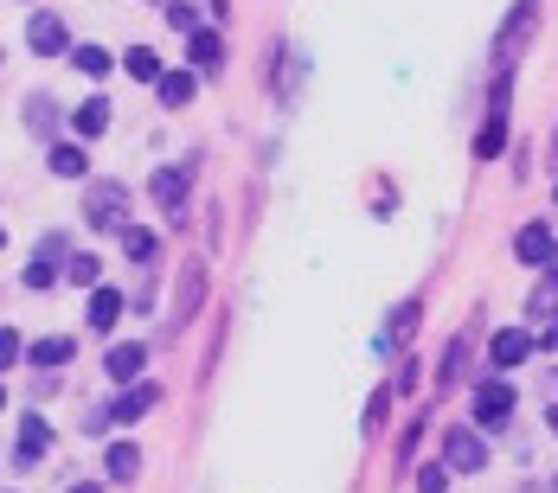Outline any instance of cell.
Here are the masks:
<instances>
[{"instance_id":"bcb514c9","label":"cell","mask_w":558,"mask_h":493,"mask_svg":"<svg viewBox=\"0 0 558 493\" xmlns=\"http://www.w3.org/2000/svg\"><path fill=\"white\" fill-rule=\"evenodd\" d=\"M553 161H558V128H553Z\"/></svg>"},{"instance_id":"44dd1931","label":"cell","mask_w":558,"mask_h":493,"mask_svg":"<svg viewBox=\"0 0 558 493\" xmlns=\"http://www.w3.org/2000/svg\"><path fill=\"white\" fill-rule=\"evenodd\" d=\"M193 97H199V71L168 64V71H161V84H155V103H161L168 115H180V110H193Z\"/></svg>"},{"instance_id":"d6a6232c","label":"cell","mask_w":558,"mask_h":493,"mask_svg":"<svg viewBox=\"0 0 558 493\" xmlns=\"http://www.w3.org/2000/svg\"><path fill=\"white\" fill-rule=\"evenodd\" d=\"M424 430H430V410H424V417H411V423L398 430V442H391V461H398V468H411V455H417Z\"/></svg>"},{"instance_id":"7c38bea8","label":"cell","mask_w":558,"mask_h":493,"mask_svg":"<svg viewBox=\"0 0 558 493\" xmlns=\"http://www.w3.org/2000/svg\"><path fill=\"white\" fill-rule=\"evenodd\" d=\"M148 353H155L148 340H110V346H104V379H110L116 391L135 384V379H148Z\"/></svg>"},{"instance_id":"681fc988","label":"cell","mask_w":558,"mask_h":493,"mask_svg":"<svg viewBox=\"0 0 558 493\" xmlns=\"http://www.w3.org/2000/svg\"><path fill=\"white\" fill-rule=\"evenodd\" d=\"M553 206H558V180H553Z\"/></svg>"},{"instance_id":"9a60e30c","label":"cell","mask_w":558,"mask_h":493,"mask_svg":"<svg viewBox=\"0 0 558 493\" xmlns=\"http://www.w3.org/2000/svg\"><path fill=\"white\" fill-rule=\"evenodd\" d=\"M417 328H424V295H404L386 315V333L373 340V353H404V346L417 340Z\"/></svg>"},{"instance_id":"cb8c5ba5","label":"cell","mask_w":558,"mask_h":493,"mask_svg":"<svg viewBox=\"0 0 558 493\" xmlns=\"http://www.w3.org/2000/svg\"><path fill=\"white\" fill-rule=\"evenodd\" d=\"M116 71L129 77V84H161V71H168V58L155 52V46H129V52H116Z\"/></svg>"},{"instance_id":"f1b7e54d","label":"cell","mask_w":558,"mask_h":493,"mask_svg":"<svg viewBox=\"0 0 558 493\" xmlns=\"http://www.w3.org/2000/svg\"><path fill=\"white\" fill-rule=\"evenodd\" d=\"M64 282H71V288H84V295H90V288H104V257H97V250H71Z\"/></svg>"},{"instance_id":"7402d4cb","label":"cell","mask_w":558,"mask_h":493,"mask_svg":"<svg viewBox=\"0 0 558 493\" xmlns=\"http://www.w3.org/2000/svg\"><path fill=\"white\" fill-rule=\"evenodd\" d=\"M135 474H142V442H135V436H116L110 448H104V481H110V488H129Z\"/></svg>"},{"instance_id":"484cf974","label":"cell","mask_w":558,"mask_h":493,"mask_svg":"<svg viewBox=\"0 0 558 493\" xmlns=\"http://www.w3.org/2000/svg\"><path fill=\"white\" fill-rule=\"evenodd\" d=\"M462 372H469V333H456L444 346V359H437V379H430V391L444 397V391H456L462 384Z\"/></svg>"},{"instance_id":"4fadbf2b","label":"cell","mask_w":558,"mask_h":493,"mask_svg":"<svg viewBox=\"0 0 558 493\" xmlns=\"http://www.w3.org/2000/svg\"><path fill=\"white\" fill-rule=\"evenodd\" d=\"M122 315H129V295H122V288H110V282L84 295V333H97V340H116Z\"/></svg>"},{"instance_id":"4316f807","label":"cell","mask_w":558,"mask_h":493,"mask_svg":"<svg viewBox=\"0 0 558 493\" xmlns=\"http://www.w3.org/2000/svg\"><path fill=\"white\" fill-rule=\"evenodd\" d=\"M116 244H122V257H129L135 270H155V263H161V237H155L148 224H129V231H122Z\"/></svg>"},{"instance_id":"3957f363","label":"cell","mask_w":558,"mask_h":493,"mask_svg":"<svg viewBox=\"0 0 558 493\" xmlns=\"http://www.w3.org/2000/svg\"><path fill=\"white\" fill-rule=\"evenodd\" d=\"M206 288H213L206 257H186V263H180V275H173V301H168V333H161V346H173L180 333L199 321V308H206Z\"/></svg>"},{"instance_id":"e0dca14e","label":"cell","mask_w":558,"mask_h":493,"mask_svg":"<svg viewBox=\"0 0 558 493\" xmlns=\"http://www.w3.org/2000/svg\"><path fill=\"white\" fill-rule=\"evenodd\" d=\"M180 46H186V71H199V77H219L225 58H231V46H225L219 26H199V33H186Z\"/></svg>"},{"instance_id":"836d02e7","label":"cell","mask_w":558,"mask_h":493,"mask_svg":"<svg viewBox=\"0 0 558 493\" xmlns=\"http://www.w3.org/2000/svg\"><path fill=\"white\" fill-rule=\"evenodd\" d=\"M424 359H411V353H404V359H398V379H391V397H417V391H424Z\"/></svg>"},{"instance_id":"603a6c76","label":"cell","mask_w":558,"mask_h":493,"mask_svg":"<svg viewBox=\"0 0 558 493\" xmlns=\"http://www.w3.org/2000/svg\"><path fill=\"white\" fill-rule=\"evenodd\" d=\"M64 64H71L77 77H90V84H110V77H116V52H110V46H97V39H77Z\"/></svg>"},{"instance_id":"ffe728a7","label":"cell","mask_w":558,"mask_h":493,"mask_svg":"<svg viewBox=\"0 0 558 493\" xmlns=\"http://www.w3.org/2000/svg\"><path fill=\"white\" fill-rule=\"evenodd\" d=\"M77 359V333H39V340H26V366L33 372H64Z\"/></svg>"},{"instance_id":"ab89813d","label":"cell","mask_w":558,"mask_h":493,"mask_svg":"<svg viewBox=\"0 0 558 493\" xmlns=\"http://www.w3.org/2000/svg\"><path fill=\"white\" fill-rule=\"evenodd\" d=\"M391 212H398V186H379V193H373V219H391Z\"/></svg>"},{"instance_id":"5b68a950","label":"cell","mask_w":558,"mask_h":493,"mask_svg":"<svg viewBox=\"0 0 558 493\" xmlns=\"http://www.w3.org/2000/svg\"><path fill=\"white\" fill-rule=\"evenodd\" d=\"M513 410H520V391H513V379L482 372V379H475V391H469V423H475V430H507V423H513Z\"/></svg>"},{"instance_id":"ac0fdd59","label":"cell","mask_w":558,"mask_h":493,"mask_svg":"<svg viewBox=\"0 0 558 493\" xmlns=\"http://www.w3.org/2000/svg\"><path fill=\"white\" fill-rule=\"evenodd\" d=\"M46 173H52V180H64V186H84V180H97V167H90V148H84V141H71V135L46 148Z\"/></svg>"},{"instance_id":"d6986e66","label":"cell","mask_w":558,"mask_h":493,"mask_svg":"<svg viewBox=\"0 0 558 493\" xmlns=\"http://www.w3.org/2000/svg\"><path fill=\"white\" fill-rule=\"evenodd\" d=\"M110 122H116V103L97 90V97H84V103L71 110V141H84V148H90V141H104V135H110Z\"/></svg>"},{"instance_id":"8fae6325","label":"cell","mask_w":558,"mask_h":493,"mask_svg":"<svg viewBox=\"0 0 558 493\" xmlns=\"http://www.w3.org/2000/svg\"><path fill=\"white\" fill-rule=\"evenodd\" d=\"M52 442H58V430L46 423V410H26V417H20V436H13V468H20V474L39 468V461L52 455Z\"/></svg>"},{"instance_id":"6da1fadb","label":"cell","mask_w":558,"mask_h":493,"mask_svg":"<svg viewBox=\"0 0 558 493\" xmlns=\"http://www.w3.org/2000/svg\"><path fill=\"white\" fill-rule=\"evenodd\" d=\"M84 224L97 237H122L135 224V186L129 180H84Z\"/></svg>"},{"instance_id":"ba28073f","label":"cell","mask_w":558,"mask_h":493,"mask_svg":"<svg viewBox=\"0 0 558 493\" xmlns=\"http://www.w3.org/2000/svg\"><path fill=\"white\" fill-rule=\"evenodd\" d=\"M302 77H308V58L295 52L289 39H270V97H277L282 115L302 103Z\"/></svg>"},{"instance_id":"f5cc1de1","label":"cell","mask_w":558,"mask_h":493,"mask_svg":"<svg viewBox=\"0 0 558 493\" xmlns=\"http://www.w3.org/2000/svg\"><path fill=\"white\" fill-rule=\"evenodd\" d=\"M26 7H39V0H26Z\"/></svg>"},{"instance_id":"816d5d0a","label":"cell","mask_w":558,"mask_h":493,"mask_svg":"<svg viewBox=\"0 0 558 493\" xmlns=\"http://www.w3.org/2000/svg\"><path fill=\"white\" fill-rule=\"evenodd\" d=\"M553 493H558V474H553Z\"/></svg>"},{"instance_id":"5bb4252c","label":"cell","mask_w":558,"mask_h":493,"mask_svg":"<svg viewBox=\"0 0 558 493\" xmlns=\"http://www.w3.org/2000/svg\"><path fill=\"white\" fill-rule=\"evenodd\" d=\"M553 250H558L553 219H526L520 231H513V263H520V270H546V263H553Z\"/></svg>"},{"instance_id":"b9f144b4","label":"cell","mask_w":558,"mask_h":493,"mask_svg":"<svg viewBox=\"0 0 558 493\" xmlns=\"http://www.w3.org/2000/svg\"><path fill=\"white\" fill-rule=\"evenodd\" d=\"M26 391H33V397H52V391H58V372H33V379H26Z\"/></svg>"},{"instance_id":"9c48e42d","label":"cell","mask_w":558,"mask_h":493,"mask_svg":"<svg viewBox=\"0 0 558 493\" xmlns=\"http://www.w3.org/2000/svg\"><path fill=\"white\" fill-rule=\"evenodd\" d=\"M71 20L58 13V7H33L26 13V52L33 58H71Z\"/></svg>"},{"instance_id":"1f68e13d","label":"cell","mask_w":558,"mask_h":493,"mask_svg":"<svg viewBox=\"0 0 558 493\" xmlns=\"http://www.w3.org/2000/svg\"><path fill=\"white\" fill-rule=\"evenodd\" d=\"M161 26L186 39V33H199V26H206V13H199L193 0H161Z\"/></svg>"},{"instance_id":"4dcf8cb0","label":"cell","mask_w":558,"mask_h":493,"mask_svg":"<svg viewBox=\"0 0 558 493\" xmlns=\"http://www.w3.org/2000/svg\"><path fill=\"white\" fill-rule=\"evenodd\" d=\"M225 333H231V301L213 315V333H206V359H199V384L219 372V353H225Z\"/></svg>"},{"instance_id":"60d3db41","label":"cell","mask_w":558,"mask_h":493,"mask_svg":"<svg viewBox=\"0 0 558 493\" xmlns=\"http://www.w3.org/2000/svg\"><path fill=\"white\" fill-rule=\"evenodd\" d=\"M206 26H219V33L231 26V0H206Z\"/></svg>"},{"instance_id":"ee69618b","label":"cell","mask_w":558,"mask_h":493,"mask_svg":"<svg viewBox=\"0 0 558 493\" xmlns=\"http://www.w3.org/2000/svg\"><path fill=\"white\" fill-rule=\"evenodd\" d=\"M546 430H553V436H558V397H553V410H546Z\"/></svg>"},{"instance_id":"52a82bcc","label":"cell","mask_w":558,"mask_h":493,"mask_svg":"<svg viewBox=\"0 0 558 493\" xmlns=\"http://www.w3.org/2000/svg\"><path fill=\"white\" fill-rule=\"evenodd\" d=\"M20 122H26V135H33V141H46V148H52V141H64V135H71V110L58 103V97H52V90H46V84L20 97Z\"/></svg>"},{"instance_id":"8d00e7d4","label":"cell","mask_w":558,"mask_h":493,"mask_svg":"<svg viewBox=\"0 0 558 493\" xmlns=\"http://www.w3.org/2000/svg\"><path fill=\"white\" fill-rule=\"evenodd\" d=\"M417 493H449V468L444 461H424V468H417Z\"/></svg>"},{"instance_id":"11a10c76","label":"cell","mask_w":558,"mask_h":493,"mask_svg":"<svg viewBox=\"0 0 558 493\" xmlns=\"http://www.w3.org/2000/svg\"><path fill=\"white\" fill-rule=\"evenodd\" d=\"M155 7H161V0H155Z\"/></svg>"},{"instance_id":"d590c367","label":"cell","mask_w":558,"mask_h":493,"mask_svg":"<svg viewBox=\"0 0 558 493\" xmlns=\"http://www.w3.org/2000/svg\"><path fill=\"white\" fill-rule=\"evenodd\" d=\"M71 250H77V244H71V231H46L33 257H46V263H58V270H64V263H71Z\"/></svg>"},{"instance_id":"f6af8a7d","label":"cell","mask_w":558,"mask_h":493,"mask_svg":"<svg viewBox=\"0 0 558 493\" xmlns=\"http://www.w3.org/2000/svg\"><path fill=\"white\" fill-rule=\"evenodd\" d=\"M546 275H558V250H553V263H546Z\"/></svg>"},{"instance_id":"7bdbcfd3","label":"cell","mask_w":558,"mask_h":493,"mask_svg":"<svg viewBox=\"0 0 558 493\" xmlns=\"http://www.w3.org/2000/svg\"><path fill=\"white\" fill-rule=\"evenodd\" d=\"M64 493H104V481H84V474H71V488Z\"/></svg>"},{"instance_id":"7dc6e473","label":"cell","mask_w":558,"mask_h":493,"mask_svg":"<svg viewBox=\"0 0 558 493\" xmlns=\"http://www.w3.org/2000/svg\"><path fill=\"white\" fill-rule=\"evenodd\" d=\"M0 410H7V384H0Z\"/></svg>"},{"instance_id":"e575fe53","label":"cell","mask_w":558,"mask_h":493,"mask_svg":"<svg viewBox=\"0 0 558 493\" xmlns=\"http://www.w3.org/2000/svg\"><path fill=\"white\" fill-rule=\"evenodd\" d=\"M13 366H26V333H20V328H0V379H7Z\"/></svg>"},{"instance_id":"db71d44e","label":"cell","mask_w":558,"mask_h":493,"mask_svg":"<svg viewBox=\"0 0 558 493\" xmlns=\"http://www.w3.org/2000/svg\"><path fill=\"white\" fill-rule=\"evenodd\" d=\"M7 493H20V488H7Z\"/></svg>"},{"instance_id":"7a4b0ae2","label":"cell","mask_w":558,"mask_h":493,"mask_svg":"<svg viewBox=\"0 0 558 493\" xmlns=\"http://www.w3.org/2000/svg\"><path fill=\"white\" fill-rule=\"evenodd\" d=\"M539 20H546V0H513L507 7V20L495 26V39H488V58H495V71H513L526 46L539 39Z\"/></svg>"},{"instance_id":"f546056e","label":"cell","mask_w":558,"mask_h":493,"mask_svg":"<svg viewBox=\"0 0 558 493\" xmlns=\"http://www.w3.org/2000/svg\"><path fill=\"white\" fill-rule=\"evenodd\" d=\"M58 282H64V270H58V263H46V257H26V270H20V288H26V295H52Z\"/></svg>"},{"instance_id":"2e32d148","label":"cell","mask_w":558,"mask_h":493,"mask_svg":"<svg viewBox=\"0 0 558 493\" xmlns=\"http://www.w3.org/2000/svg\"><path fill=\"white\" fill-rule=\"evenodd\" d=\"M155 404H161V384H155V379L122 384V391L110 397V423H116V430H135V423H142V417H148Z\"/></svg>"},{"instance_id":"f35d334b","label":"cell","mask_w":558,"mask_h":493,"mask_svg":"<svg viewBox=\"0 0 558 493\" xmlns=\"http://www.w3.org/2000/svg\"><path fill=\"white\" fill-rule=\"evenodd\" d=\"M206 250H225V206H206Z\"/></svg>"},{"instance_id":"c3c4849f","label":"cell","mask_w":558,"mask_h":493,"mask_svg":"<svg viewBox=\"0 0 558 493\" xmlns=\"http://www.w3.org/2000/svg\"><path fill=\"white\" fill-rule=\"evenodd\" d=\"M0 250H7V224H0Z\"/></svg>"},{"instance_id":"277c9868","label":"cell","mask_w":558,"mask_h":493,"mask_svg":"<svg viewBox=\"0 0 558 493\" xmlns=\"http://www.w3.org/2000/svg\"><path fill=\"white\" fill-rule=\"evenodd\" d=\"M193 173H199V148L186 155V161H168V167H155L148 173V199L161 206V219L180 231L186 224V199H193Z\"/></svg>"},{"instance_id":"83f0119b","label":"cell","mask_w":558,"mask_h":493,"mask_svg":"<svg viewBox=\"0 0 558 493\" xmlns=\"http://www.w3.org/2000/svg\"><path fill=\"white\" fill-rule=\"evenodd\" d=\"M391 410H398V397H391V384H373V397H366V410H360V436L379 442L391 423Z\"/></svg>"},{"instance_id":"8992f818","label":"cell","mask_w":558,"mask_h":493,"mask_svg":"<svg viewBox=\"0 0 558 493\" xmlns=\"http://www.w3.org/2000/svg\"><path fill=\"white\" fill-rule=\"evenodd\" d=\"M437 461L449 474H482L488 468V436L475 423H449V430H437Z\"/></svg>"},{"instance_id":"30bf717a","label":"cell","mask_w":558,"mask_h":493,"mask_svg":"<svg viewBox=\"0 0 558 493\" xmlns=\"http://www.w3.org/2000/svg\"><path fill=\"white\" fill-rule=\"evenodd\" d=\"M533 353H539V340H533V328H526V321H520V328H501V333H488V366H482V372L507 379V372H520Z\"/></svg>"},{"instance_id":"d4e9b609","label":"cell","mask_w":558,"mask_h":493,"mask_svg":"<svg viewBox=\"0 0 558 493\" xmlns=\"http://www.w3.org/2000/svg\"><path fill=\"white\" fill-rule=\"evenodd\" d=\"M520 315H526V328H558V275L539 270V282L526 288V308Z\"/></svg>"},{"instance_id":"f907efd6","label":"cell","mask_w":558,"mask_h":493,"mask_svg":"<svg viewBox=\"0 0 558 493\" xmlns=\"http://www.w3.org/2000/svg\"><path fill=\"white\" fill-rule=\"evenodd\" d=\"M0 64H7V46H0Z\"/></svg>"},{"instance_id":"74e56055","label":"cell","mask_w":558,"mask_h":493,"mask_svg":"<svg viewBox=\"0 0 558 493\" xmlns=\"http://www.w3.org/2000/svg\"><path fill=\"white\" fill-rule=\"evenodd\" d=\"M116 423H110V404H90V410H84V430H77V436H110Z\"/></svg>"}]
</instances>
